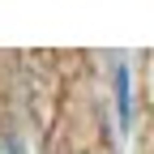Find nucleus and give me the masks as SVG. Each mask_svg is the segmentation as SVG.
I'll return each instance as SVG.
<instances>
[{
    "label": "nucleus",
    "instance_id": "f03ea898",
    "mask_svg": "<svg viewBox=\"0 0 154 154\" xmlns=\"http://www.w3.org/2000/svg\"><path fill=\"white\" fill-rule=\"evenodd\" d=\"M0 154H26L22 137H17V133H0Z\"/></svg>",
    "mask_w": 154,
    "mask_h": 154
},
{
    "label": "nucleus",
    "instance_id": "f257e3e1",
    "mask_svg": "<svg viewBox=\"0 0 154 154\" xmlns=\"http://www.w3.org/2000/svg\"><path fill=\"white\" fill-rule=\"evenodd\" d=\"M111 107H116L120 133H128V124H133V69L124 60L111 69Z\"/></svg>",
    "mask_w": 154,
    "mask_h": 154
}]
</instances>
